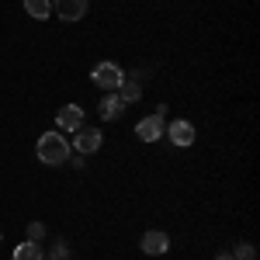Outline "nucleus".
Segmentation results:
<instances>
[{
    "label": "nucleus",
    "instance_id": "obj_4",
    "mask_svg": "<svg viewBox=\"0 0 260 260\" xmlns=\"http://www.w3.org/2000/svg\"><path fill=\"white\" fill-rule=\"evenodd\" d=\"M56 125H59V132H80L83 128V108L80 104H66V108H59Z\"/></svg>",
    "mask_w": 260,
    "mask_h": 260
},
{
    "label": "nucleus",
    "instance_id": "obj_13",
    "mask_svg": "<svg viewBox=\"0 0 260 260\" xmlns=\"http://www.w3.org/2000/svg\"><path fill=\"white\" fill-rule=\"evenodd\" d=\"M233 253H236V260H253V257H257V250H253L250 243H236Z\"/></svg>",
    "mask_w": 260,
    "mask_h": 260
},
{
    "label": "nucleus",
    "instance_id": "obj_8",
    "mask_svg": "<svg viewBox=\"0 0 260 260\" xmlns=\"http://www.w3.org/2000/svg\"><path fill=\"white\" fill-rule=\"evenodd\" d=\"M142 253H149V257H160V253H167L170 250V236L167 233H160V229H149L146 236H142Z\"/></svg>",
    "mask_w": 260,
    "mask_h": 260
},
{
    "label": "nucleus",
    "instance_id": "obj_11",
    "mask_svg": "<svg viewBox=\"0 0 260 260\" xmlns=\"http://www.w3.org/2000/svg\"><path fill=\"white\" fill-rule=\"evenodd\" d=\"M115 94H118V98L125 101V104H136V101L142 98V87H139L136 80H128V77H125V80H121V87L115 90Z\"/></svg>",
    "mask_w": 260,
    "mask_h": 260
},
{
    "label": "nucleus",
    "instance_id": "obj_6",
    "mask_svg": "<svg viewBox=\"0 0 260 260\" xmlns=\"http://www.w3.org/2000/svg\"><path fill=\"white\" fill-rule=\"evenodd\" d=\"M163 132H167V136H170V142H174V146H180V149L194 142V125H191V121H184V118L170 121V125H167Z\"/></svg>",
    "mask_w": 260,
    "mask_h": 260
},
{
    "label": "nucleus",
    "instance_id": "obj_5",
    "mask_svg": "<svg viewBox=\"0 0 260 260\" xmlns=\"http://www.w3.org/2000/svg\"><path fill=\"white\" fill-rule=\"evenodd\" d=\"M101 142H104V132H101V128H80L77 139H73V149L83 153V156H90V153L101 149Z\"/></svg>",
    "mask_w": 260,
    "mask_h": 260
},
{
    "label": "nucleus",
    "instance_id": "obj_14",
    "mask_svg": "<svg viewBox=\"0 0 260 260\" xmlns=\"http://www.w3.org/2000/svg\"><path fill=\"white\" fill-rule=\"evenodd\" d=\"M42 236H45V225H42V222H31V225H28V240L39 243Z\"/></svg>",
    "mask_w": 260,
    "mask_h": 260
},
{
    "label": "nucleus",
    "instance_id": "obj_10",
    "mask_svg": "<svg viewBox=\"0 0 260 260\" xmlns=\"http://www.w3.org/2000/svg\"><path fill=\"white\" fill-rule=\"evenodd\" d=\"M24 14L35 21H49L52 14V0H24Z\"/></svg>",
    "mask_w": 260,
    "mask_h": 260
},
{
    "label": "nucleus",
    "instance_id": "obj_2",
    "mask_svg": "<svg viewBox=\"0 0 260 260\" xmlns=\"http://www.w3.org/2000/svg\"><path fill=\"white\" fill-rule=\"evenodd\" d=\"M90 80L98 83V87H104V90H118L121 80H125V70H121L118 62H98L94 70H90Z\"/></svg>",
    "mask_w": 260,
    "mask_h": 260
},
{
    "label": "nucleus",
    "instance_id": "obj_12",
    "mask_svg": "<svg viewBox=\"0 0 260 260\" xmlns=\"http://www.w3.org/2000/svg\"><path fill=\"white\" fill-rule=\"evenodd\" d=\"M14 260H45V250H42L39 243H21L18 250H14Z\"/></svg>",
    "mask_w": 260,
    "mask_h": 260
},
{
    "label": "nucleus",
    "instance_id": "obj_1",
    "mask_svg": "<svg viewBox=\"0 0 260 260\" xmlns=\"http://www.w3.org/2000/svg\"><path fill=\"white\" fill-rule=\"evenodd\" d=\"M35 149H39V160L45 167H59V163L70 160V142H66L62 132H45Z\"/></svg>",
    "mask_w": 260,
    "mask_h": 260
},
{
    "label": "nucleus",
    "instance_id": "obj_3",
    "mask_svg": "<svg viewBox=\"0 0 260 260\" xmlns=\"http://www.w3.org/2000/svg\"><path fill=\"white\" fill-rule=\"evenodd\" d=\"M163 115H167V104H156V115H149V118H142L139 125H136V136H139L142 142H156L163 136Z\"/></svg>",
    "mask_w": 260,
    "mask_h": 260
},
{
    "label": "nucleus",
    "instance_id": "obj_15",
    "mask_svg": "<svg viewBox=\"0 0 260 260\" xmlns=\"http://www.w3.org/2000/svg\"><path fill=\"white\" fill-rule=\"evenodd\" d=\"M66 257H70V250H66V243H56V246H52V253H49V260H66Z\"/></svg>",
    "mask_w": 260,
    "mask_h": 260
},
{
    "label": "nucleus",
    "instance_id": "obj_9",
    "mask_svg": "<svg viewBox=\"0 0 260 260\" xmlns=\"http://www.w3.org/2000/svg\"><path fill=\"white\" fill-rule=\"evenodd\" d=\"M98 111H101V118H104V121H115V118H121V111H125V101L111 90V94L98 104Z\"/></svg>",
    "mask_w": 260,
    "mask_h": 260
},
{
    "label": "nucleus",
    "instance_id": "obj_7",
    "mask_svg": "<svg viewBox=\"0 0 260 260\" xmlns=\"http://www.w3.org/2000/svg\"><path fill=\"white\" fill-rule=\"evenodd\" d=\"M52 11L59 14V21H80L87 14V0H52Z\"/></svg>",
    "mask_w": 260,
    "mask_h": 260
}]
</instances>
